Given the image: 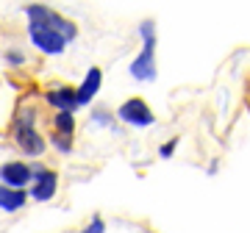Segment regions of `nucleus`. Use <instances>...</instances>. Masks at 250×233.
I'll use <instances>...</instances> for the list:
<instances>
[{
    "instance_id": "nucleus-1",
    "label": "nucleus",
    "mask_w": 250,
    "mask_h": 233,
    "mask_svg": "<svg viewBox=\"0 0 250 233\" xmlns=\"http://www.w3.org/2000/svg\"><path fill=\"white\" fill-rule=\"evenodd\" d=\"M139 34H142L145 45H142V53L136 56L134 64H131V75H134L136 81H153V78H156V61H153L156 34H153V22H150V19H145V22H142Z\"/></svg>"
},
{
    "instance_id": "nucleus-2",
    "label": "nucleus",
    "mask_w": 250,
    "mask_h": 233,
    "mask_svg": "<svg viewBox=\"0 0 250 233\" xmlns=\"http://www.w3.org/2000/svg\"><path fill=\"white\" fill-rule=\"evenodd\" d=\"M14 142L28 155H42L45 153V139L34 128V111L31 108L20 111V119H17V125H14Z\"/></svg>"
},
{
    "instance_id": "nucleus-3",
    "label": "nucleus",
    "mask_w": 250,
    "mask_h": 233,
    "mask_svg": "<svg viewBox=\"0 0 250 233\" xmlns=\"http://www.w3.org/2000/svg\"><path fill=\"white\" fill-rule=\"evenodd\" d=\"M28 19H31V22H42V25L53 28L56 34H62L67 42H70V39H75V25H72L70 19L59 17L56 11L45 9V6H28Z\"/></svg>"
},
{
    "instance_id": "nucleus-4",
    "label": "nucleus",
    "mask_w": 250,
    "mask_h": 233,
    "mask_svg": "<svg viewBox=\"0 0 250 233\" xmlns=\"http://www.w3.org/2000/svg\"><path fill=\"white\" fill-rule=\"evenodd\" d=\"M28 34H31V42H34L42 53H50V56H59L67 45V39L62 34H56L53 28L42 25V22H31L28 25Z\"/></svg>"
},
{
    "instance_id": "nucleus-5",
    "label": "nucleus",
    "mask_w": 250,
    "mask_h": 233,
    "mask_svg": "<svg viewBox=\"0 0 250 233\" xmlns=\"http://www.w3.org/2000/svg\"><path fill=\"white\" fill-rule=\"evenodd\" d=\"M117 116L123 119V122H128V125H139V128H147V125H153V111L147 108V103L145 100H139V97H134V100H125L123 106L117 108Z\"/></svg>"
},
{
    "instance_id": "nucleus-6",
    "label": "nucleus",
    "mask_w": 250,
    "mask_h": 233,
    "mask_svg": "<svg viewBox=\"0 0 250 233\" xmlns=\"http://www.w3.org/2000/svg\"><path fill=\"white\" fill-rule=\"evenodd\" d=\"M31 167L25 161H9L0 167V180L9 189H17V192H25V183H31Z\"/></svg>"
},
{
    "instance_id": "nucleus-7",
    "label": "nucleus",
    "mask_w": 250,
    "mask_h": 233,
    "mask_svg": "<svg viewBox=\"0 0 250 233\" xmlns=\"http://www.w3.org/2000/svg\"><path fill=\"white\" fill-rule=\"evenodd\" d=\"M56 183H59V178H56L53 170H36V183H34V192H31L36 203H47L53 197Z\"/></svg>"
},
{
    "instance_id": "nucleus-8",
    "label": "nucleus",
    "mask_w": 250,
    "mask_h": 233,
    "mask_svg": "<svg viewBox=\"0 0 250 233\" xmlns=\"http://www.w3.org/2000/svg\"><path fill=\"white\" fill-rule=\"evenodd\" d=\"M45 100L50 106H56L59 111H72L78 106V89H70V86H56L45 95Z\"/></svg>"
},
{
    "instance_id": "nucleus-9",
    "label": "nucleus",
    "mask_w": 250,
    "mask_h": 233,
    "mask_svg": "<svg viewBox=\"0 0 250 233\" xmlns=\"http://www.w3.org/2000/svg\"><path fill=\"white\" fill-rule=\"evenodd\" d=\"M100 81H103V75H100L98 67H92L89 72H86V78H83V83L78 86V106H86L95 95H98L100 89Z\"/></svg>"
},
{
    "instance_id": "nucleus-10",
    "label": "nucleus",
    "mask_w": 250,
    "mask_h": 233,
    "mask_svg": "<svg viewBox=\"0 0 250 233\" xmlns=\"http://www.w3.org/2000/svg\"><path fill=\"white\" fill-rule=\"evenodd\" d=\"M22 206H25V192L0 186V208H3V211H20Z\"/></svg>"
},
{
    "instance_id": "nucleus-11",
    "label": "nucleus",
    "mask_w": 250,
    "mask_h": 233,
    "mask_svg": "<svg viewBox=\"0 0 250 233\" xmlns=\"http://www.w3.org/2000/svg\"><path fill=\"white\" fill-rule=\"evenodd\" d=\"M56 131L64 136H72V131H75V116H72V111H59L56 114Z\"/></svg>"
},
{
    "instance_id": "nucleus-12",
    "label": "nucleus",
    "mask_w": 250,
    "mask_h": 233,
    "mask_svg": "<svg viewBox=\"0 0 250 233\" xmlns=\"http://www.w3.org/2000/svg\"><path fill=\"white\" fill-rule=\"evenodd\" d=\"M53 144H56V147H59L62 153H70V150H72L70 136H64V134H53Z\"/></svg>"
},
{
    "instance_id": "nucleus-13",
    "label": "nucleus",
    "mask_w": 250,
    "mask_h": 233,
    "mask_svg": "<svg viewBox=\"0 0 250 233\" xmlns=\"http://www.w3.org/2000/svg\"><path fill=\"white\" fill-rule=\"evenodd\" d=\"M103 231H106V228H103V219H100V216H95V219H92V222L86 225L81 233H103Z\"/></svg>"
},
{
    "instance_id": "nucleus-14",
    "label": "nucleus",
    "mask_w": 250,
    "mask_h": 233,
    "mask_svg": "<svg viewBox=\"0 0 250 233\" xmlns=\"http://www.w3.org/2000/svg\"><path fill=\"white\" fill-rule=\"evenodd\" d=\"M175 144H178V139H172V142H167V144H161V150H159V155H161V158H170V155H172V150H175Z\"/></svg>"
},
{
    "instance_id": "nucleus-15",
    "label": "nucleus",
    "mask_w": 250,
    "mask_h": 233,
    "mask_svg": "<svg viewBox=\"0 0 250 233\" xmlns=\"http://www.w3.org/2000/svg\"><path fill=\"white\" fill-rule=\"evenodd\" d=\"M6 61H9V64H22V56L11 50V53H6Z\"/></svg>"
}]
</instances>
